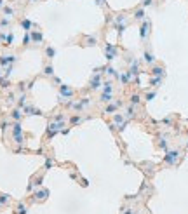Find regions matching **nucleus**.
<instances>
[{
  "mask_svg": "<svg viewBox=\"0 0 188 214\" xmlns=\"http://www.w3.org/2000/svg\"><path fill=\"white\" fill-rule=\"evenodd\" d=\"M51 80H53V82L56 84V87H59V85H61V80H59V77H56V75H54V77H53Z\"/></svg>",
  "mask_w": 188,
  "mask_h": 214,
  "instance_id": "45",
  "label": "nucleus"
},
{
  "mask_svg": "<svg viewBox=\"0 0 188 214\" xmlns=\"http://www.w3.org/2000/svg\"><path fill=\"white\" fill-rule=\"evenodd\" d=\"M186 134H188V129H186Z\"/></svg>",
  "mask_w": 188,
  "mask_h": 214,
  "instance_id": "51",
  "label": "nucleus"
},
{
  "mask_svg": "<svg viewBox=\"0 0 188 214\" xmlns=\"http://www.w3.org/2000/svg\"><path fill=\"white\" fill-rule=\"evenodd\" d=\"M181 158V152L179 150H167L164 155V164L166 166H176Z\"/></svg>",
  "mask_w": 188,
  "mask_h": 214,
  "instance_id": "2",
  "label": "nucleus"
},
{
  "mask_svg": "<svg viewBox=\"0 0 188 214\" xmlns=\"http://www.w3.org/2000/svg\"><path fill=\"white\" fill-rule=\"evenodd\" d=\"M65 127H66V124L56 122V120H51V122H49V125H47V138H54V136H56L57 132H61Z\"/></svg>",
  "mask_w": 188,
  "mask_h": 214,
  "instance_id": "4",
  "label": "nucleus"
},
{
  "mask_svg": "<svg viewBox=\"0 0 188 214\" xmlns=\"http://www.w3.org/2000/svg\"><path fill=\"white\" fill-rule=\"evenodd\" d=\"M44 56H45V59H53L54 56H56V49L53 47V45H45V49H44Z\"/></svg>",
  "mask_w": 188,
  "mask_h": 214,
  "instance_id": "26",
  "label": "nucleus"
},
{
  "mask_svg": "<svg viewBox=\"0 0 188 214\" xmlns=\"http://www.w3.org/2000/svg\"><path fill=\"white\" fill-rule=\"evenodd\" d=\"M30 44H31V37H30V31H26L25 37H23V47H30Z\"/></svg>",
  "mask_w": 188,
  "mask_h": 214,
  "instance_id": "40",
  "label": "nucleus"
},
{
  "mask_svg": "<svg viewBox=\"0 0 188 214\" xmlns=\"http://www.w3.org/2000/svg\"><path fill=\"white\" fill-rule=\"evenodd\" d=\"M167 143H169V141H167V136H160V138H158V143H157V146L158 148H162V150H169V146H167Z\"/></svg>",
  "mask_w": 188,
  "mask_h": 214,
  "instance_id": "31",
  "label": "nucleus"
},
{
  "mask_svg": "<svg viewBox=\"0 0 188 214\" xmlns=\"http://www.w3.org/2000/svg\"><path fill=\"white\" fill-rule=\"evenodd\" d=\"M26 103H28V96L25 94V92H23V94H19V96H18V103H16V106L23 108V106L26 105Z\"/></svg>",
  "mask_w": 188,
  "mask_h": 214,
  "instance_id": "32",
  "label": "nucleus"
},
{
  "mask_svg": "<svg viewBox=\"0 0 188 214\" xmlns=\"http://www.w3.org/2000/svg\"><path fill=\"white\" fill-rule=\"evenodd\" d=\"M113 91H115V85H113L112 80L103 82V85H101V92H112V94H113Z\"/></svg>",
  "mask_w": 188,
  "mask_h": 214,
  "instance_id": "27",
  "label": "nucleus"
},
{
  "mask_svg": "<svg viewBox=\"0 0 188 214\" xmlns=\"http://www.w3.org/2000/svg\"><path fill=\"white\" fill-rule=\"evenodd\" d=\"M11 129H12V132H11V136H12V134H23V127H21V122H12V124H11Z\"/></svg>",
  "mask_w": 188,
  "mask_h": 214,
  "instance_id": "30",
  "label": "nucleus"
},
{
  "mask_svg": "<svg viewBox=\"0 0 188 214\" xmlns=\"http://www.w3.org/2000/svg\"><path fill=\"white\" fill-rule=\"evenodd\" d=\"M0 18H2V16H0Z\"/></svg>",
  "mask_w": 188,
  "mask_h": 214,
  "instance_id": "52",
  "label": "nucleus"
},
{
  "mask_svg": "<svg viewBox=\"0 0 188 214\" xmlns=\"http://www.w3.org/2000/svg\"><path fill=\"white\" fill-rule=\"evenodd\" d=\"M132 18L136 19V21H143V19H146V12H144V7H136L134 12H132Z\"/></svg>",
  "mask_w": 188,
  "mask_h": 214,
  "instance_id": "22",
  "label": "nucleus"
},
{
  "mask_svg": "<svg viewBox=\"0 0 188 214\" xmlns=\"http://www.w3.org/2000/svg\"><path fill=\"white\" fill-rule=\"evenodd\" d=\"M12 42H14V33H4V44L12 45Z\"/></svg>",
  "mask_w": 188,
  "mask_h": 214,
  "instance_id": "37",
  "label": "nucleus"
},
{
  "mask_svg": "<svg viewBox=\"0 0 188 214\" xmlns=\"http://www.w3.org/2000/svg\"><path fill=\"white\" fill-rule=\"evenodd\" d=\"M2 75H4V70H2V66H0V77H2Z\"/></svg>",
  "mask_w": 188,
  "mask_h": 214,
  "instance_id": "48",
  "label": "nucleus"
},
{
  "mask_svg": "<svg viewBox=\"0 0 188 214\" xmlns=\"http://www.w3.org/2000/svg\"><path fill=\"white\" fill-rule=\"evenodd\" d=\"M118 108H124V101L120 99H115L113 103H108V105H105V108H103V113L105 115H113L118 112Z\"/></svg>",
  "mask_w": 188,
  "mask_h": 214,
  "instance_id": "5",
  "label": "nucleus"
},
{
  "mask_svg": "<svg viewBox=\"0 0 188 214\" xmlns=\"http://www.w3.org/2000/svg\"><path fill=\"white\" fill-rule=\"evenodd\" d=\"M18 61V56L16 54H4V56H0V66L5 68V66L12 65V63Z\"/></svg>",
  "mask_w": 188,
  "mask_h": 214,
  "instance_id": "9",
  "label": "nucleus"
},
{
  "mask_svg": "<svg viewBox=\"0 0 188 214\" xmlns=\"http://www.w3.org/2000/svg\"><path fill=\"white\" fill-rule=\"evenodd\" d=\"M162 80H164V77H152L148 82V85H152V87H158L162 84Z\"/></svg>",
  "mask_w": 188,
  "mask_h": 214,
  "instance_id": "33",
  "label": "nucleus"
},
{
  "mask_svg": "<svg viewBox=\"0 0 188 214\" xmlns=\"http://www.w3.org/2000/svg\"><path fill=\"white\" fill-rule=\"evenodd\" d=\"M103 82H105V80H103V77H101V75H92V79L89 80V91H99L101 89V85H103Z\"/></svg>",
  "mask_w": 188,
  "mask_h": 214,
  "instance_id": "6",
  "label": "nucleus"
},
{
  "mask_svg": "<svg viewBox=\"0 0 188 214\" xmlns=\"http://www.w3.org/2000/svg\"><path fill=\"white\" fill-rule=\"evenodd\" d=\"M150 31H152V21L148 18L141 21V26H140V39L141 42H146L150 37Z\"/></svg>",
  "mask_w": 188,
  "mask_h": 214,
  "instance_id": "3",
  "label": "nucleus"
},
{
  "mask_svg": "<svg viewBox=\"0 0 188 214\" xmlns=\"http://www.w3.org/2000/svg\"><path fill=\"white\" fill-rule=\"evenodd\" d=\"M162 124H164V125H171V124H172V118H171V117L164 118V120H162Z\"/></svg>",
  "mask_w": 188,
  "mask_h": 214,
  "instance_id": "46",
  "label": "nucleus"
},
{
  "mask_svg": "<svg viewBox=\"0 0 188 214\" xmlns=\"http://www.w3.org/2000/svg\"><path fill=\"white\" fill-rule=\"evenodd\" d=\"M185 150H188V141H186V144H185Z\"/></svg>",
  "mask_w": 188,
  "mask_h": 214,
  "instance_id": "50",
  "label": "nucleus"
},
{
  "mask_svg": "<svg viewBox=\"0 0 188 214\" xmlns=\"http://www.w3.org/2000/svg\"><path fill=\"white\" fill-rule=\"evenodd\" d=\"M96 5H99V7H105V0H96Z\"/></svg>",
  "mask_w": 188,
  "mask_h": 214,
  "instance_id": "47",
  "label": "nucleus"
},
{
  "mask_svg": "<svg viewBox=\"0 0 188 214\" xmlns=\"http://www.w3.org/2000/svg\"><path fill=\"white\" fill-rule=\"evenodd\" d=\"M80 103H82V106H84V110H89L92 106V101H91V98H80Z\"/></svg>",
  "mask_w": 188,
  "mask_h": 214,
  "instance_id": "35",
  "label": "nucleus"
},
{
  "mask_svg": "<svg viewBox=\"0 0 188 214\" xmlns=\"http://www.w3.org/2000/svg\"><path fill=\"white\" fill-rule=\"evenodd\" d=\"M30 37H31V44H35V45H42V44H44V35H42V30H40V28L31 30L30 31Z\"/></svg>",
  "mask_w": 188,
  "mask_h": 214,
  "instance_id": "8",
  "label": "nucleus"
},
{
  "mask_svg": "<svg viewBox=\"0 0 188 214\" xmlns=\"http://www.w3.org/2000/svg\"><path fill=\"white\" fill-rule=\"evenodd\" d=\"M9 202H11V195H7V193H0V204H2V207L7 205Z\"/></svg>",
  "mask_w": 188,
  "mask_h": 214,
  "instance_id": "39",
  "label": "nucleus"
},
{
  "mask_svg": "<svg viewBox=\"0 0 188 214\" xmlns=\"http://www.w3.org/2000/svg\"><path fill=\"white\" fill-rule=\"evenodd\" d=\"M2 12H4V16H5V18H11V19H12V18H16V9H14L12 5H9V4L2 7Z\"/></svg>",
  "mask_w": 188,
  "mask_h": 214,
  "instance_id": "23",
  "label": "nucleus"
},
{
  "mask_svg": "<svg viewBox=\"0 0 188 214\" xmlns=\"http://www.w3.org/2000/svg\"><path fill=\"white\" fill-rule=\"evenodd\" d=\"M143 63H144V65H148V66H153L155 63H157V57L153 56L150 51H144V52H143Z\"/></svg>",
  "mask_w": 188,
  "mask_h": 214,
  "instance_id": "19",
  "label": "nucleus"
},
{
  "mask_svg": "<svg viewBox=\"0 0 188 214\" xmlns=\"http://www.w3.org/2000/svg\"><path fill=\"white\" fill-rule=\"evenodd\" d=\"M152 77H166V68H164V65H155L150 68V71H148Z\"/></svg>",
  "mask_w": 188,
  "mask_h": 214,
  "instance_id": "10",
  "label": "nucleus"
},
{
  "mask_svg": "<svg viewBox=\"0 0 188 214\" xmlns=\"http://www.w3.org/2000/svg\"><path fill=\"white\" fill-rule=\"evenodd\" d=\"M129 105H134V106L141 105V94L140 92H132L131 96H129Z\"/></svg>",
  "mask_w": 188,
  "mask_h": 214,
  "instance_id": "25",
  "label": "nucleus"
},
{
  "mask_svg": "<svg viewBox=\"0 0 188 214\" xmlns=\"http://www.w3.org/2000/svg\"><path fill=\"white\" fill-rule=\"evenodd\" d=\"M120 214H138V211H136V209H132V207H122Z\"/></svg>",
  "mask_w": 188,
  "mask_h": 214,
  "instance_id": "41",
  "label": "nucleus"
},
{
  "mask_svg": "<svg viewBox=\"0 0 188 214\" xmlns=\"http://www.w3.org/2000/svg\"><path fill=\"white\" fill-rule=\"evenodd\" d=\"M82 45H84V47H92V45H98V35H87V37H84Z\"/></svg>",
  "mask_w": 188,
  "mask_h": 214,
  "instance_id": "21",
  "label": "nucleus"
},
{
  "mask_svg": "<svg viewBox=\"0 0 188 214\" xmlns=\"http://www.w3.org/2000/svg\"><path fill=\"white\" fill-rule=\"evenodd\" d=\"M42 77L44 79H53L54 77V66L53 63H45L44 68H42Z\"/></svg>",
  "mask_w": 188,
  "mask_h": 214,
  "instance_id": "14",
  "label": "nucleus"
},
{
  "mask_svg": "<svg viewBox=\"0 0 188 214\" xmlns=\"http://www.w3.org/2000/svg\"><path fill=\"white\" fill-rule=\"evenodd\" d=\"M153 5V0H141V7H150Z\"/></svg>",
  "mask_w": 188,
  "mask_h": 214,
  "instance_id": "44",
  "label": "nucleus"
},
{
  "mask_svg": "<svg viewBox=\"0 0 188 214\" xmlns=\"http://www.w3.org/2000/svg\"><path fill=\"white\" fill-rule=\"evenodd\" d=\"M30 2H31V4H35V2H40V0H30Z\"/></svg>",
  "mask_w": 188,
  "mask_h": 214,
  "instance_id": "49",
  "label": "nucleus"
},
{
  "mask_svg": "<svg viewBox=\"0 0 188 214\" xmlns=\"http://www.w3.org/2000/svg\"><path fill=\"white\" fill-rule=\"evenodd\" d=\"M66 118H68V115H66V113H63V112H61V113L54 115V118H53V120H56V122H63V124H66Z\"/></svg>",
  "mask_w": 188,
  "mask_h": 214,
  "instance_id": "38",
  "label": "nucleus"
},
{
  "mask_svg": "<svg viewBox=\"0 0 188 214\" xmlns=\"http://www.w3.org/2000/svg\"><path fill=\"white\" fill-rule=\"evenodd\" d=\"M57 94H59V101H65V99H73L77 91H75L71 85H66V84H61L59 87H57Z\"/></svg>",
  "mask_w": 188,
  "mask_h": 214,
  "instance_id": "1",
  "label": "nucleus"
},
{
  "mask_svg": "<svg viewBox=\"0 0 188 214\" xmlns=\"http://www.w3.org/2000/svg\"><path fill=\"white\" fill-rule=\"evenodd\" d=\"M105 56L108 61H113L115 57L118 56V47L117 45H112V44H105Z\"/></svg>",
  "mask_w": 188,
  "mask_h": 214,
  "instance_id": "7",
  "label": "nucleus"
},
{
  "mask_svg": "<svg viewBox=\"0 0 188 214\" xmlns=\"http://www.w3.org/2000/svg\"><path fill=\"white\" fill-rule=\"evenodd\" d=\"M33 197H35L33 200H37V202H44L45 198L49 197V190H47V188H40V190H37V192H35V195H33Z\"/></svg>",
  "mask_w": 188,
  "mask_h": 214,
  "instance_id": "18",
  "label": "nucleus"
},
{
  "mask_svg": "<svg viewBox=\"0 0 188 214\" xmlns=\"http://www.w3.org/2000/svg\"><path fill=\"white\" fill-rule=\"evenodd\" d=\"M26 211H28V207L25 204H21L19 202L18 205H16V211H14V214H26Z\"/></svg>",
  "mask_w": 188,
  "mask_h": 214,
  "instance_id": "36",
  "label": "nucleus"
},
{
  "mask_svg": "<svg viewBox=\"0 0 188 214\" xmlns=\"http://www.w3.org/2000/svg\"><path fill=\"white\" fill-rule=\"evenodd\" d=\"M23 113L26 115V117H30V115H44L42 112H40V110H37L33 105H28V103L23 106Z\"/></svg>",
  "mask_w": 188,
  "mask_h": 214,
  "instance_id": "17",
  "label": "nucleus"
},
{
  "mask_svg": "<svg viewBox=\"0 0 188 214\" xmlns=\"http://www.w3.org/2000/svg\"><path fill=\"white\" fill-rule=\"evenodd\" d=\"M155 96H157V92H155V91H152V92H146V94H144V101H152Z\"/></svg>",
  "mask_w": 188,
  "mask_h": 214,
  "instance_id": "43",
  "label": "nucleus"
},
{
  "mask_svg": "<svg viewBox=\"0 0 188 214\" xmlns=\"http://www.w3.org/2000/svg\"><path fill=\"white\" fill-rule=\"evenodd\" d=\"M105 73L108 75V77H113V79H117V77H118L117 70H115L113 66H106V68H105Z\"/></svg>",
  "mask_w": 188,
  "mask_h": 214,
  "instance_id": "34",
  "label": "nucleus"
},
{
  "mask_svg": "<svg viewBox=\"0 0 188 214\" xmlns=\"http://www.w3.org/2000/svg\"><path fill=\"white\" fill-rule=\"evenodd\" d=\"M112 23H113V26H117V25H129V19H127L126 12H118V14H115Z\"/></svg>",
  "mask_w": 188,
  "mask_h": 214,
  "instance_id": "16",
  "label": "nucleus"
},
{
  "mask_svg": "<svg viewBox=\"0 0 188 214\" xmlns=\"http://www.w3.org/2000/svg\"><path fill=\"white\" fill-rule=\"evenodd\" d=\"M11 120L12 122H21L23 117H25V113H23V108H19V106H16V108H12V112H11Z\"/></svg>",
  "mask_w": 188,
  "mask_h": 214,
  "instance_id": "13",
  "label": "nucleus"
},
{
  "mask_svg": "<svg viewBox=\"0 0 188 214\" xmlns=\"http://www.w3.org/2000/svg\"><path fill=\"white\" fill-rule=\"evenodd\" d=\"M19 25L25 28V31H31V28L35 26V25H33L30 19H26V18H25V19H19Z\"/></svg>",
  "mask_w": 188,
  "mask_h": 214,
  "instance_id": "29",
  "label": "nucleus"
},
{
  "mask_svg": "<svg viewBox=\"0 0 188 214\" xmlns=\"http://www.w3.org/2000/svg\"><path fill=\"white\" fill-rule=\"evenodd\" d=\"M5 103H7L9 106H14L16 103H18V94H16L14 91H11L9 94L5 96Z\"/></svg>",
  "mask_w": 188,
  "mask_h": 214,
  "instance_id": "24",
  "label": "nucleus"
},
{
  "mask_svg": "<svg viewBox=\"0 0 188 214\" xmlns=\"http://www.w3.org/2000/svg\"><path fill=\"white\" fill-rule=\"evenodd\" d=\"M89 117H84V115H80V113H73L70 118H68V122H70V125H79V124H82V122H85Z\"/></svg>",
  "mask_w": 188,
  "mask_h": 214,
  "instance_id": "15",
  "label": "nucleus"
},
{
  "mask_svg": "<svg viewBox=\"0 0 188 214\" xmlns=\"http://www.w3.org/2000/svg\"><path fill=\"white\" fill-rule=\"evenodd\" d=\"M54 166H56V162H54L53 158L49 157L47 160H45V171H49V169H51V167H54Z\"/></svg>",
  "mask_w": 188,
  "mask_h": 214,
  "instance_id": "42",
  "label": "nucleus"
},
{
  "mask_svg": "<svg viewBox=\"0 0 188 214\" xmlns=\"http://www.w3.org/2000/svg\"><path fill=\"white\" fill-rule=\"evenodd\" d=\"M101 103V105H108V103H113L115 101V96L112 94V92H101L99 99H98Z\"/></svg>",
  "mask_w": 188,
  "mask_h": 214,
  "instance_id": "20",
  "label": "nucleus"
},
{
  "mask_svg": "<svg viewBox=\"0 0 188 214\" xmlns=\"http://www.w3.org/2000/svg\"><path fill=\"white\" fill-rule=\"evenodd\" d=\"M11 25H12V19L11 18H5V16L0 18V30H7V28H11Z\"/></svg>",
  "mask_w": 188,
  "mask_h": 214,
  "instance_id": "28",
  "label": "nucleus"
},
{
  "mask_svg": "<svg viewBox=\"0 0 188 214\" xmlns=\"http://www.w3.org/2000/svg\"><path fill=\"white\" fill-rule=\"evenodd\" d=\"M124 117L127 118V120H132V118H136V113H138V106L134 105H127L126 108H124Z\"/></svg>",
  "mask_w": 188,
  "mask_h": 214,
  "instance_id": "12",
  "label": "nucleus"
},
{
  "mask_svg": "<svg viewBox=\"0 0 188 214\" xmlns=\"http://www.w3.org/2000/svg\"><path fill=\"white\" fill-rule=\"evenodd\" d=\"M117 80L122 85H129L131 82H134V77H132L131 73H129V70L127 71H122V73H118V77H117Z\"/></svg>",
  "mask_w": 188,
  "mask_h": 214,
  "instance_id": "11",
  "label": "nucleus"
}]
</instances>
